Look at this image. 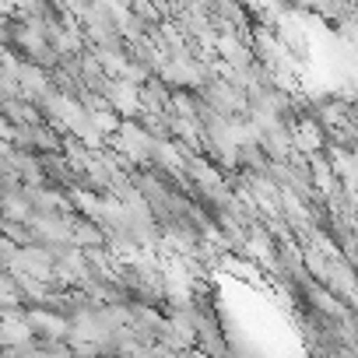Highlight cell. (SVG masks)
Here are the masks:
<instances>
[{
    "mask_svg": "<svg viewBox=\"0 0 358 358\" xmlns=\"http://www.w3.org/2000/svg\"><path fill=\"white\" fill-rule=\"evenodd\" d=\"M106 144L113 148V155H120L127 165H151V148H155V137L134 123V120H123L120 130L113 137H106Z\"/></svg>",
    "mask_w": 358,
    "mask_h": 358,
    "instance_id": "obj_1",
    "label": "cell"
},
{
    "mask_svg": "<svg viewBox=\"0 0 358 358\" xmlns=\"http://www.w3.org/2000/svg\"><path fill=\"white\" fill-rule=\"evenodd\" d=\"M71 222V246L74 250H95V246H106V236L95 222L88 218H67Z\"/></svg>",
    "mask_w": 358,
    "mask_h": 358,
    "instance_id": "obj_5",
    "label": "cell"
},
{
    "mask_svg": "<svg viewBox=\"0 0 358 358\" xmlns=\"http://www.w3.org/2000/svg\"><path fill=\"white\" fill-rule=\"evenodd\" d=\"M25 323H29V330L36 334V337H43V341H67V316H60V313H53V309H43V306H32V309H25Z\"/></svg>",
    "mask_w": 358,
    "mask_h": 358,
    "instance_id": "obj_2",
    "label": "cell"
},
{
    "mask_svg": "<svg viewBox=\"0 0 358 358\" xmlns=\"http://www.w3.org/2000/svg\"><path fill=\"white\" fill-rule=\"evenodd\" d=\"M29 341H36V334L29 330L22 309L0 313V348H22V344H29Z\"/></svg>",
    "mask_w": 358,
    "mask_h": 358,
    "instance_id": "obj_4",
    "label": "cell"
},
{
    "mask_svg": "<svg viewBox=\"0 0 358 358\" xmlns=\"http://www.w3.org/2000/svg\"><path fill=\"white\" fill-rule=\"evenodd\" d=\"M88 123H92V130H95V134L106 141V137H113V134L120 130V123H123V120H120V116H116V113L106 106V109H95V113H88Z\"/></svg>",
    "mask_w": 358,
    "mask_h": 358,
    "instance_id": "obj_6",
    "label": "cell"
},
{
    "mask_svg": "<svg viewBox=\"0 0 358 358\" xmlns=\"http://www.w3.org/2000/svg\"><path fill=\"white\" fill-rule=\"evenodd\" d=\"M187 172H190L194 187H197L201 194H211V190H218V187L229 183V176H225L215 162H208L204 155H190V158H187Z\"/></svg>",
    "mask_w": 358,
    "mask_h": 358,
    "instance_id": "obj_3",
    "label": "cell"
}]
</instances>
